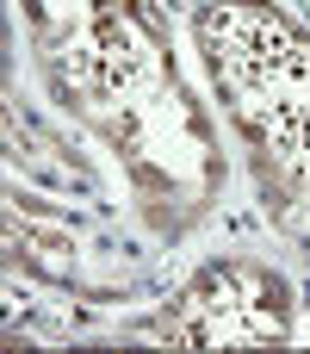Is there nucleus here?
I'll return each mask as SVG.
<instances>
[{
	"label": "nucleus",
	"mask_w": 310,
	"mask_h": 354,
	"mask_svg": "<svg viewBox=\"0 0 310 354\" xmlns=\"http://www.w3.org/2000/svg\"><path fill=\"white\" fill-rule=\"evenodd\" d=\"M193 37L267 224L310 255V31L273 0H205Z\"/></svg>",
	"instance_id": "f03ea898"
},
{
	"label": "nucleus",
	"mask_w": 310,
	"mask_h": 354,
	"mask_svg": "<svg viewBox=\"0 0 310 354\" xmlns=\"http://www.w3.org/2000/svg\"><path fill=\"white\" fill-rule=\"evenodd\" d=\"M25 25L50 100L118 156L137 212L162 236H186L224 187V156L155 6L25 0Z\"/></svg>",
	"instance_id": "f257e3e1"
},
{
	"label": "nucleus",
	"mask_w": 310,
	"mask_h": 354,
	"mask_svg": "<svg viewBox=\"0 0 310 354\" xmlns=\"http://www.w3.org/2000/svg\"><path fill=\"white\" fill-rule=\"evenodd\" d=\"M174 348H273L292 336V292L261 261L199 268L143 330Z\"/></svg>",
	"instance_id": "7ed1b4c3"
}]
</instances>
